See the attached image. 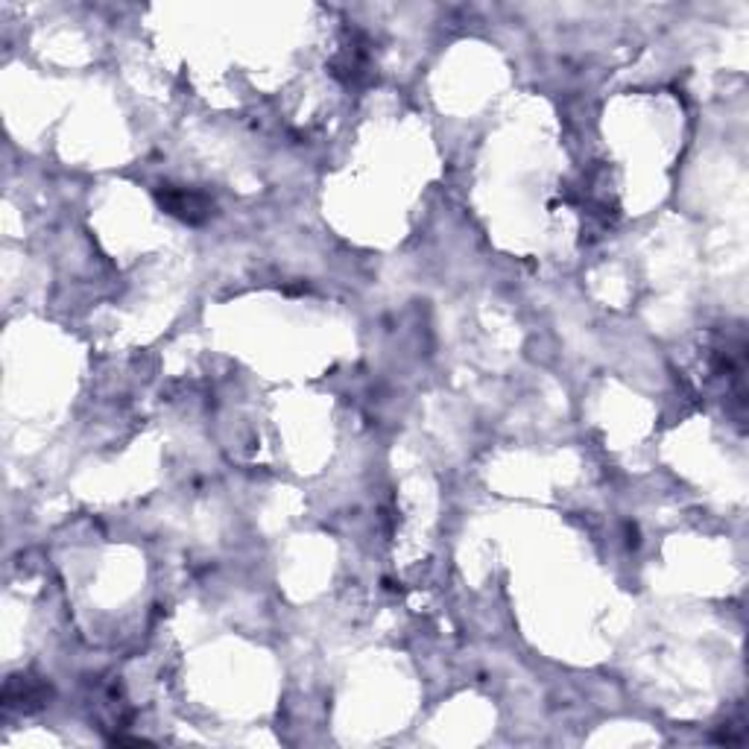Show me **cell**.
I'll list each match as a JSON object with an SVG mask.
<instances>
[{
	"label": "cell",
	"instance_id": "obj_1",
	"mask_svg": "<svg viewBox=\"0 0 749 749\" xmlns=\"http://www.w3.org/2000/svg\"><path fill=\"white\" fill-rule=\"evenodd\" d=\"M155 199H159V206L164 208L170 217H176L182 223L199 226L215 215V203H211L206 194L191 191V187L161 185L159 191H155Z\"/></svg>",
	"mask_w": 749,
	"mask_h": 749
},
{
	"label": "cell",
	"instance_id": "obj_2",
	"mask_svg": "<svg viewBox=\"0 0 749 749\" xmlns=\"http://www.w3.org/2000/svg\"><path fill=\"white\" fill-rule=\"evenodd\" d=\"M50 694L54 691H50L45 679L12 677L7 682V691H3V705L7 708H19V712H38V708H45Z\"/></svg>",
	"mask_w": 749,
	"mask_h": 749
}]
</instances>
